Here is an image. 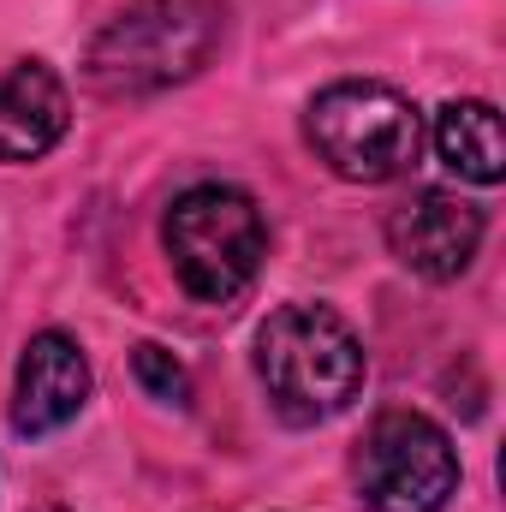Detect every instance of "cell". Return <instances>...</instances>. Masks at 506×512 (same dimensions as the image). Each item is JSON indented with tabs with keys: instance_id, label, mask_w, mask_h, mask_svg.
<instances>
[{
	"instance_id": "1",
	"label": "cell",
	"mask_w": 506,
	"mask_h": 512,
	"mask_svg": "<svg viewBox=\"0 0 506 512\" xmlns=\"http://www.w3.org/2000/svg\"><path fill=\"white\" fill-rule=\"evenodd\" d=\"M227 36V0H131L114 12L90 54L84 78L102 96H161L209 66V54Z\"/></svg>"
},
{
	"instance_id": "2",
	"label": "cell",
	"mask_w": 506,
	"mask_h": 512,
	"mask_svg": "<svg viewBox=\"0 0 506 512\" xmlns=\"http://www.w3.org/2000/svg\"><path fill=\"white\" fill-rule=\"evenodd\" d=\"M256 376L268 387V405L310 429L340 417L370 376L364 340L352 334V322L328 304H286L256 328Z\"/></svg>"
},
{
	"instance_id": "3",
	"label": "cell",
	"mask_w": 506,
	"mask_h": 512,
	"mask_svg": "<svg viewBox=\"0 0 506 512\" xmlns=\"http://www.w3.org/2000/svg\"><path fill=\"white\" fill-rule=\"evenodd\" d=\"M161 251L173 262V280L197 304H233L268 256V221L251 191L203 179L173 197L161 221Z\"/></svg>"
},
{
	"instance_id": "4",
	"label": "cell",
	"mask_w": 506,
	"mask_h": 512,
	"mask_svg": "<svg viewBox=\"0 0 506 512\" xmlns=\"http://www.w3.org/2000/svg\"><path fill=\"white\" fill-rule=\"evenodd\" d=\"M304 137L316 161L346 185H393L423 155V114L381 78L328 84L304 108Z\"/></svg>"
},
{
	"instance_id": "5",
	"label": "cell",
	"mask_w": 506,
	"mask_h": 512,
	"mask_svg": "<svg viewBox=\"0 0 506 512\" xmlns=\"http://www.w3.org/2000/svg\"><path fill=\"white\" fill-rule=\"evenodd\" d=\"M352 483L370 512H441L459 489L453 435L423 411H381L352 453Z\"/></svg>"
},
{
	"instance_id": "6",
	"label": "cell",
	"mask_w": 506,
	"mask_h": 512,
	"mask_svg": "<svg viewBox=\"0 0 506 512\" xmlns=\"http://www.w3.org/2000/svg\"><path fill=\"white\" fill-rule=\"evenodd\" d=\"M387 251L423 280H459L483 251V209H471L459 191H411L399 209H387Z\"/></svg>"
},
{
	"instance_id": "7",
	"label": "cell",
	"mask_w": 506,
	"mask_h": 512,
	"mask_svg": "<svg viewBox=\"0 0 506 512\" xmlns=\"http://www.w3.org/2000/svg\"><path fill=\"white\" fill-rule=\"evenodd\" d=\"M90 399V358L66 328H42L24 340L18 376H12V429L42 441L66 429Z\"/></svg>"
},
{
	"instance_id": "8",
	"label": "cell",
	"mask_w": 506,
	"mask_h": 512,
	"mask_svg": "<svg viewBox=\"0 0 506 512\" xmlns=\"http://www.w3.org/2000/svg\"><path fill=\"white\" fill-rule=\"evenodd\" d=\"M72 126V96L48 60H12L0 72V161H42Z\"/></svg>"
},
{
	"instance_id": "9",
	"label": "cell",
	"mask_w": 506,
	"mask_h": 512,
	"mask_svg": "<svg viewBox=\"0 0 506 512\" xmlns=\"http://www.w3.org/2000/svg\"><path fill=\"white\" fill-rule=\"evenodd\" d=\"M435 155L465 185H501L506 179V137L501 114L489 102H447L435 114Z\"/></svg>"
},
{
	"instance_id": "10",
	"label": "cell",
	"mask_w": 506,
	"mask_h": 512,
	"mask_svg": "<svg viewBox=\"0 0 506 512\" xmlns=\"http://www.w3.org/2000/svg\"><path fill=\"white\" fill-rule=\"evenodd\" d=\"M131 376H137V387H143L149 399H161V405H179V411L191 405V370H185L167 346H149V340H143V346L131 352Z\"/></svg>"
},
{
	"instance_id": "11",
	"label": "cell",
	"mask_w": 506,
	"mask_h": 512,
	"mask_svg": "<svg viewBox=\"0 0 506 512\" xmlns=\"http://www.w3.org/2000/svg\"><path fill=\"white\" fill-rule=\"evenodd\" d=\"M42 512H66V507H42Z\"/></svg>"
}]
</instances>
